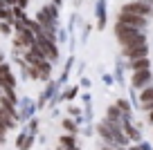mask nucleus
<instances>
[{
    "mask_svg": "<svg viewBox=\"0 0 153 150\" xmlns=\"http://www.w3.org/2000/svg\"><path fill=\"white\" fill-rule=\"evenodd\" d=\"M115 36H117V43H120L122 47H131V45H142V43H146V38H144V34L140 32V29H133V27L122 25V23L115 25Z\"/></svg>",
    "mask_w": 153,
    "mask_h": 150,
    "instance_id": "1",
    "label": "nucleus"
},
{
    "mask_svg": "<svg viewBox=\"0 0 153 150\" xmlns=\"http://www.w3.org/2000/svg\"><path fill=\"white\" fill-rule=\"evenodd\" d=\"M99 135L104 137L106 141H110V143H122L124 146L126 143V137L122 135V130H120V126H117V121H104L99 126Z\"/></svg>",
    "mask_w": 153,
    "mask_h": 150,
    "instance_id": "2",
    "label": "nucleus"
},
{
    "mask_svg": "<svg viewBox=\"0 0 153 150\" xmlns=\"http://www.w3.org/2000/svg\"><path fill=\"white\" fill-rule=\"evenodd\" d=\"M124 14H135V16H142V18H146V16L153 14V7L149 5V2H144V0H133V2H126V5H122V9Z\"/></svg>",
    "mask_w": 153,
    "mask_h": 150,
    "instance_id": "3",
    "label": "nucleus"
},
{
    "mask_svg": "<svg viewBox=\"0 0 153 150\" xmlns=\"http://www.w3.org/2000/svg\"><path fill=\"white\" fill-rule=\"evenodd\" d=\"M36 45H38V49L43 52V56L48 58V61H54V58L59 56V47L54 45L52 38H36Z\"/></svg>",
    "mask_w": 153,
    "mask_h": 150,
    "instance_id": "4",
    "label": "nucleus"
},
{
    "mask_svg": "<svg viewBox=\"0 0 153 150\" xmlns=\"http://www.w3.org/2000/svg\"><path fill=\"white\" fill-rule=\"evenodd\" d=\"M117 23L128 25V27H133V29H144V27H146V18L135 16V14H124V11L117 14Z\"/></svg>",
    "mask_w": 153,
    "mask_h": 150,
    "instance_id": "5",
    "label": "nucleus"
},
{
    "mask_svg": "<svg viewBox=\"0 0 153 150\" xmlns=\"http://www.w3.org/2000/svg\"><path fill=\"white\" fill-rule=\"evenodd\" d=\"M0 88L2 90H14L16 88V76L7 63H0Z\"/></svg>",
    "mask_w": 153,
    "mask_h": 150,
    "instance_id": "6",
    "label": "nucleus"
},
{
    "mask_svg": "<svg viewBox=\"0 0 153 150\" xmlns=\"http://www.w3.org/2000/svg\"><path fill=\"white\" fill-rule=\"evenodd\" d=\"M122 52H124V56H128V58H142V56L149 54V47H146V43H142V45L122 47Z\"/></svg>",
    "mask_w": 153,
    "mask_h": 150,
    "instance_id": "7",
    "label": "nucleus"
},
{
    "mask_svg": "<svg viewBox=\"0 0 153 150\" xmlns=\"http://www.w3.org/2000/svg\"><path fill=\"white\" fill-rule=\"evenodd\" d=\"M16 119L18 117H14V114L11 112H7V110H2L0 108V130H11V128L16 126Z\"/></svg>",
    "mask_w": 153,
    "mask_h": 150,
    "instance_id": "8",
    "label": "nucleus"
},
{
    "mask_svg": "<svg viewBox=\"0 0 153 150\" xmlns=\"http://www.w3.org/2000/svg\"><path fill=\"white\" fill-rule=\"evenodd\" d=\"M140 103H142V110H146V112L153 110V88H144L140 92Z\"/></svg>",
    "mask_w": 153,
    "mask_h": 150,
    "instance_id": "9",
    "label": "nucleus"
},
{
    "mask_svg": "<svg viewBox=\"0 0 153 150\" xmlns=\"http://www.w3.org/2000/svg\"><path fill=\"white\" fill-rule=\"evenodd\" d=\"M149 81H151V72H149V70H137L133 74V85H135V88H144Z\"/></svg>",
    "mask_w": 153,
    "mask_h": 150,
    "instance_id": "10",
    "label": "nucleus"
},
{
    "mask_svg": "<svg viewBox=\"0 0 153 150\" xmlns=\"http://www.w3.org/2000/svg\"><path fill=\"white\" fill-rule=\"evenodd\" d=\"M131 67H133L135 72H137V70H149V67H151V63H149L146 56H142V58H131Z\"/></svg>",
    "mask_w": 153,
    "mask_h": 150,
    "instance_id": "11",
    "label": "nucleus"
},
{
    "mask_svg": "<svg viewBox=\"0 0 153 150\" xmlns=\"http://www.w3.org/2000/svg\"><path fill=\"white\" fill-rule=\"evenodd\" d=\"M0 34L11 36V34H14V25H11V23H5V20H0Z\"/></svg>",
    "mask_w": 153,
    "mask_h": 150,
    "instance_id": "12",
    "label": "nucleus"
},
{
    "mask_svg": "<svg viewBox=\"0 0 153 150\" xmlns=\"http://www.w3.org/2000/svg\"><path fill=\"white\" fill-rule=\"evenodd\" d=\"M61 143H63V148L74 150V139H72V137H61Z\"/></svg>",
    "mask_w": 153,
    "mask_h": 150,
    "instance_id": "13",
    "label": "nucleus"
},
{
    "mask_svg": "<svg viewBox=\"0 0 153 150\" xmlns=\"http://www.w3.org/2000/svg\"><path fill=\"white\" fill-rule=\"evenodd\" d=\"M117 108H120L122 112H128V101H122L120 99V101H117Z\"/></svg>",
    "mask_w": 153,
    "mask_h": 150,
    "instance_id": "14",
    "label": "nucleus"
},
{
    "mask_svg": "<svg viewBox=\"0 0 153 150\" xmlns=\"http://www.w3.org/2000/svg\"><path fill=\"white\" fill-rule=\"evenodd\" d=\"M63 128H65L68 132H74V123H72V121H68V119L63 121Z\"/></svg>",
    "mask_w": 153,
    "mask_h": 150,
    "instance_id": "15",
    "label": "nucleus"
},
{
    "mask_svg": "<svg viewBox=\"0 0 153 150\" xmlns=\"http://www.w3.org/2000/svg\"><path fill=\"white\" fill-rule=\"evenodd\" d=\"M27 2H29V0H16V7H20V9H25V7H27Z\"/></svg>",
    "mask_w": 153,
    "mask_h": 150,
    "instance_id": "16",
    "label": "nucleus"
},
{
    "mask_svg": "<svg viewBox=\"0 0 153 150\" xmlns=\"http://www.w3.org/2000/svg\"><path fill=\"white\" fill-rule=\"evenodd\" d=\"M0 143H5V130H0Z\"/></svg>",
    "mask_w": 153,
    "mask_h": 150,
    "instance_id": "17",
    "label": "nucleus"
},
{
    "mask_svg": "<svg viewBox=\"0 0 153 150\" xmlns=\"http://www.w3.org/2000/svg\"><path fill=\"white\" fill-rule=\"evenodd\" d=\"M0 63H5V56H2V54H0Z\"/></svg>",
    "mask_w": 153,
    "mask_h": 150,
    "instance_id": "18",
    "label": "nucleus"
},
{
    "mask_svg": "<svg viewBox=\"0 0 153 150\" xmlns=\"http://www.w3.org/2000/svg\"><path fill=\"white\" fill-rule=\"evenodd\" d=\"M149 117H151V121H153V110H151V112H149Z\"/></svg>",
    "mask_w": 153,
    "mask_h": 150,
    "instance_id": "19",
    "label": "nucleus"
},
{
    "mask_svg": "<svg viewBox=\"0 0 153 150\" xmlns=\"http://www.w3.org/2000/svg\"><path fill=\"white\" fill-rule=\"evenodd\" d=\"M54 2H61V0H54Z\"/></svg>",
    "mask_w": 153,
    "mask_h": 150,
    "instance_id": "20",
    "label": "nucleus"
}]
</instances>
